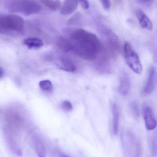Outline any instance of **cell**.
<instances>
[{
  "label": "cell",
  "mask_w": 157,
  "mask_h": 157,
  "mask_svg": "<svg viewBox=\"0 0 157 157\" xmlns=\"http://www.w3.org/2000/svg\"><path fill=\"white\" fill-rule=\"evenodd\" d=\"M130 108L133 115L136 118H138L140 116V114H139L138 105L136 104V102L135 101L131 102L130 104Z\"/></svg>",
  "instance_id": "ffe728a7"
},
{
  "label": "cell",
  "mask_w": 157,
  "mask_h": 157,
  "mask_svg": "<svg viewBox=\"0 0 157 157\" xmlns=\"http://www.w3.org/2000/svg\"><path fill=\"white\" fill-rule=\"evenodd\" d=\"M57 66L61 70L67 72H74L76 71V67L72 61L66 58H62L57 62Z\"/></svg>",
  "instance_id": "7c38bea8"
},
{
  "label": "cell",
  "mask_w": 157,
  "mask_h": 157,
  "mask_svg": "<svg viewBox=\"0 0 157 157\" xmlns=\"http://www.w3.org/2000/svg\"><path fill=\"white\" fill-rule=\"evenodd\" d=\"M1 0H0V5H1Z\"/></svg>",
  "instance_id": "4316f807"
},
{
  "label": "cell",
  "mask_w": 157,
  "mask_h": 157,
  "mask_svg": "<svg viewBox=\"0 0 157 157\" xmlns=\"http://www.w3.org/2000/svg\"><path fill=\"white\" fill-rule=\"evenodd\" d=\"M103 8L105 10H109L110 7L111 2L110 0H100Z\"/></svg>",
  "instance_id": "44dd1931"
},
{
  "label": "cell",
  "mask_w": 157,
  "mask_h": 157,
  "mask_svg": "<svg viewBox=\"0 0 157 157\" xmlns=\"http://www.w3.org/2000/svg\"><path fill=\"white\" fill-rule=\"evenodd\" d=\"M4 4L9 12L26 15L38 13L41 10V6L36 0H5Z\"/></svg>",
  "instance_id": "7a4b0ae2"
},
{
  "label": "cell",
  "mask_w": 157,
  "mask_h": 157,
  "mask_svg": "<svg viewBox=\"0 0 157 157\" xmlns=\"http://www.w3.org/2000/svg\"><path fill=\"white\" fill-rule=\"evenodd\" d=\"M124 58L127 65L136 73L142 74L143 68L138 55L128 42L124 44Z\"/></svg>",
  "instance_id": "5b68a950"
},
{
  "label": "cell",
  "mask_w": 157,
  "mask_h": 157,
  "mask_svg": "<svg viewBox=\"0 0 157 157\" xmlns=\"http://www.w3.org/2000/svg\"><path fill=\"white\" fill-rule=\"evenodd\" d=\"M140 2L144 4H150L153 2L154 0H138Z\"/></svg>",
  "instance_id": "cb8c5ba5"
},
{
  "label": "cell",
  "mask_w": 157,
  "mask_h": 157,
  "mask_svg": "<svg viewBox=\"0 0 157 157\" xmlns=\"http://www.w3.org/2000/svg\"><path fill=\"white\" fill-rule=\"evenodd\" d=\"M131 89V80L127 73L123 71L121 73L119 78L118 91L122 96H125L129 93Z\"/></svg>",
  "instance_id": "8992f818"
},
{
  "label": "cell",
  "mask_w": 157,
  "mask_h": 157,
  "mask_svg": "<svg viewBox=\"0 0 157 157\" xmlns=\"http://www.w3.org/2000/svg\"><path fill=\"white\" fill-rule=\"evenodd\" d=\"M136 15L140 25L143 28L146 29L150 31L153 29V25L152 22L144 12L141 10H137Z\"/></svg>",
  "instance_id": "4fadbf2b"
},
{
  "label": "cell",
  "mask_w": 157,
  "mask_h": 157,
  "mask_svg": "<svg viewBox=\"0 0 157 157\" xmlns=\"http://www.w3.org/2000/svg\"><path fill=\"white\" fill-rule=\"evenodd\" d=\"M71 43L72 50L87 59H94L101 48V43L96 35L82 29L73 33Z\"/></svg>",
  "instance_id": "6da1fadb"
},
{
  "label": "cell",
  "mask_w": 157,
  "mask_h": 157,
  "mask_svg": "<svg viewBox=\"0 0 157 157\" xmlns=\"http://www.w3.org/2000/svg\"><path fill=\"white\" fill-rule=\"evenodd\" d=\"M61 157H70L68 155H65V154H62L61 155Z\"/></svg>",
  "instance_id": "484cf974"
},
{
  "label": "cell",
  "mask_w": 157,
  "mask_h": 157,
  "mask_svg": "<svg viewBox=\"0 0 157 157\" xmlns=\"http://www.w3.org/2000/svg\"><path fill=\"white\" fill-rule=\"evenodd\" d=\"M112 114V132L114 135H117L119 132L120 122V113L118 106L116 103L112 102L111 104Z\"/></svg>",
  "instance_id": "30bf717a"
},
{
  "label": "cell",
  "mask_w": 157,
  "mask_h": 157,
  "mask_svg": "<svg viewBox=\"0 0 157 157\" xmlns=\"http://www.w3.org/2000/svg\"><path fill=\"white\" fill-rule=\"evenodd\" d=\"M156 72L155 68L154 67H151L149 69L147 81L143 89V93L144 95H149L155 90L156 83Z\"/></svg>",
  "instance_id": "ba28073f"
},
{
  "label": "cell",
  "mask_w": 157,
  "mask_h": 157,
  "mask_svg": "<svg viewBox=\"0 0 157 157\" xmlns=\"http://www.w3.org/2000/svg\"><path fill=\"white\" fill-rule=\"evenodd\" d=\"M78 0H65L61 7V13L63 15H68L73 13L77 9Z\"/></svg>",
  "instance_id": "8fae6325"
},
{
  "label": "cell",
  "mask_w": 157,
  "mask_h": 157,
  "mask_svg": "<svg viewBox=\"0 0 157 157\" xmlns=\"http://www.w3.org/2000/svg\"><path fill=\"white\" fill-rule=\"evenodd\" d=\"M31 141L38 157H46V146L41 137L38 135H34L31 138Z\"/></svg>",
  "instance_id": "9c48e42d"
},
{
  "label": "cell",
  "mask_w": 157,
  "mask_h": 157,
  "mask_svg": "<svg viewBox=\"0 0 157 157\" xmlns=\"http://www.w3.org/2000/svg\"><path fill=\"white\" fill-rule=\"evenodd\" d=\"M61 109L64 111L69 112L72 110L73 105L71 102L68 100H64L60 104Z\"/></svg>",
  "instance_id": "ac0fdd59"
},
{
  "label": "cell",
  "mask_w": 157,
  "mask_h": 157,
  "mask_svg": "<svg viewBox=\"0 0 157 157\" xmlns=\"http://www.w3.org/2000/svg\"><path fill=\"white\" fill-rule=\"evenodd\" d=\"M80 14L79 13H77L73 17H71V18L69 19L68 23L71 24H75V23H76L77 22L76 21H78L80 18Z\"/></svg>",
  "instance_id": "7402d4cb"
},
{
  "label": "cell",
  "mask_w": 157,
  "mask_h": 157,
  "mask_svg": "<svg viewBox=\"0 0 157 157\" xmlns=\"http://www.w3.org/2000/svg\"><path fill=\"white\" fill-rule=\"evenodd\" d=\"M24 44L29 48H38L42 47L44 45L43 41L37 37H29L24 41Z\"/></svg>",
  "instance_id": "9a60e30c"
},
{
  "label": "cell",
  "mask_w": 157,
  "mask_h": 157,
  "mask_svg": "<svg viewBox=\"0 0 157 157\" xmlns=\"http://www.w3.org/2000/svg\"><path fill=\"white\" fill-rule=\"evenodd\" d=\"M143 114L147 130L152 131L155 129L157 126V121L152 109L149 106H146L143 110Z\"/></svg>",
  "instance_id": "52a82bcc"
},
{
  "label": "cell",
  "mask_w": 157,
  "mask_h": 157,
  "mask_svg": "<svg viewBox=\"0 0 157 157\" xmlns=\"http://www.w3.org/2000/svg\"><path fill=\"white\" fill-rule=\"evenodd\" d=\"M3 71L2 68H0V78H2L3 76Z\"/></svg>",
  "instance_id": "d4e9b609"
},
{
  "label": "cell",
  "mask_w": 157,
  "mask_h": 157,
  "mask_svg": "<svg viewBox=\"0 0 157 157\" xmlns=\"http://www.w3.org/2000/svg\"><path fill=\"white\" fill-rule=\"evenodd\" d=\"M151 150L152 155L154 156H157V134L154 136L152 138Z\"/></svg>",
  "instance_id": "d6986e66"
},
{
  "label": "cell",
  "mask_w": 157,
  "mask_h": 157,
  "mask_svg": "<svg viewBox=\"0 0 157 157\" xmlns=\"http://www.w3.org/2000/svg\"><path fill=\"white\" fill-rule=\"evenodd\" d=\"M25 26L23 17L17 15H4L0 16V29L22 32Z\"/></svg>",
  "instance_id": "277c9868"
},
{
  "label": "cell",
  "mask_w": 157,
  "mask_h": 157,
  "mask_svg": "<svg viewBox=\"0 0 157 157\" xmlns=\"http://www.w3.org/2000/svg\"><path fill=\"white\" fill-rule=\"evenodd\" d=\"M6 141L10 149L17 156H21L22 152L17 143L13 136V133L11 132H6Z\"/></svg>",
  "instance_id": "5bb4252c"
},
{
  "label": "cell",
  "mask_w": 157,
  "mask_h": 157,
  "mask_svg": "<svg viewBox=\"0 0 157 157\" xmlns=\"http://www.w3.org/2000/svg\"><path fill=\"white\" fill-rule=\"evenodd\" d=\"M40 3L51 9L57 11L61 7V2L59 0H37Z\"/></svg>",
  "instance_id": "2e32d148"
},
{
  "label": "cell",
  "mask_w": 157,
  "mask_h": 157,
  "mask_svg": "<svg viewBox=\"0 0 157 157\" xmlns=\"http://www.w3.org/2000/svg\"><path fill=\"white\" fill-rule=\"evenodd\" d=\"M39 87L41 90L45 92L50 93L53 91V85L51 81L48 79L40 81L39 83Z\"/></svg>",
  "instance_id": "e0dca14e"
},
{
  "label": "cell",
  "mask_w": 157,
  "mask_h": 157,
  "mask_svg": "<svg viewBox=\"0 0 157 157\" xmlns=\"http://www.w3.org/2000/svg\"><path fill=\"white\" fill-rule=\"evenodd\" d=\"M124 150L127 157H141L142 148L138 138L132 132L126 131L122 136Z\"/></svg>",
  "instance_id": "3957f363"
},
{
  "label": "cell",
  "mask_w": 157,
  "mask_h": 157,
  "mask_svg": "<svg viewBox=\"0 0 157 157\" xmlns=\"http://www.w3.org/2000/svg\"><path fill=\"white\" fill-rule=\"evenodd\" d=\"M81 6L84 9H87L89 8L90 5L88 0H78Z\"/></svg>",
  "instance_id": "603a6c76"
}]
</instances>
